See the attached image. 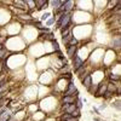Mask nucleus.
I'll list each match as a JSON object with an SVG mask.
<instances>
[{
  "label": "nucleus",
  "mask_w": 121,
  "mask_h": 121,
  "mask_svg": "<svg viewBox=\"0 0 121 121\" xmlns=\"http://www.w3.org/2000/svg\"><path fill=\"white\" fill-rule=\"evenodd\" d=\"M78 50H79V46H69V47H67V55L73 58L76 55Z\"/></svg>",
  "instance_id": "8"
},
{
  "label": "nucleus",
  "mask_w": 121,
  "mask_h": 121,
  "mask_svg": "<svg viewBox=\"0 0 121 121\" xmlns=\"http://www.w3.org/2000/svg\"><path fill=\"white\" fill-rule=\"evenodd\" d=\"M12 119V114L7 112V110H4V112L0 114V121H10Z\"/></svg>",
  "instance_id": "7"
},
{
  "label": "nucleus",
  "mask_w": 121,
  "mask_h": 121,
  "mask_svg": "<svg viewBox=\"0 0 121 121\" xmlns=\"http://www.w3.org/2000/svg\"><path fill=\"white\" fill-rule=\"evenodd\" d=\"M93 112H95V113H97V114H99V110H98L97 108H95V107H93Z\"/></svg>",
  "instance_id": "32"
},
{
  "label": "nucleus",
  "mask_w": 121,
  "mask_h": 121,
  "mask_svg": "<svg viewBox=\"0 0 121 121\" xmlns=\"http://www.w3.org/2000/svg\"><path fill=\"white\" fill-rule=\"evenodd\" d=\"M73 5H74V1H72V0H67V1H64V11L65 12H70L73 10Z\"/></svg>",
  "instance_id": "10"
},
{
  "label": "nucleus",
  "mask_w": 121,
  "mask_h": 121,
  "mask_svg": "<svg viewBox=\"0 0 121 121\" xmlns=\"http://www.w3.org/2000/svg\"><path fill=\"white\" fill-rule=\"evenodd\" d=\"M50 15H51L50 12H46V13H44V15L41 16V21H46V19L50 17Z\"/></svg>",
  "instance_id": "25"
},
{
  "label": "nucleus",
  "mask_w": 121,
  "mask_h": 121,
  "mask_svg": "<svg viewBox=\"0 0 121 121\" xmlns=\"http://www.w3.org/2000/svg\"><path fill=\"white\" fill-rule=\"evenodd\" d=\"M102 97H103V98H105V99H110V98L113 97V95L110 93V92H108V91H105V92H104V95H103Z\"/></svg>",
  "instance_id": "24"
},
{
  "label": "nucleus",
  "mask_w": 121,
  "mask_h": 121,
  "mask_svg": "<svg viewBox=\"0 0 121 121\" xmlns=\"http://www.w3.org/2000/svg\"><path fill=\"white\" fill-rule=\"evenodd\" d=\"M105 91H107V84H99L98 91H97V93L95 95V97H100V96H103Z\"/></svg>",
  "instance_id": "9"
},
{
  "label": "nucleus",
  "mask_w": 121,
  "mask_h": 121,
  "mask_svg": "<svg viewBox=\"0 0 121 121\" xmlns=\"http://www.w3.org/2000/svg\"><path fill=\"white\" fill-rule=\"evenodd\" d=\"M5 97V93H0V99H3Z\"/></svg>",
  "instance_id": "33"
},
{
  "label": "nucleus",
  "mask_w": 121,
  "mask_h": 121,
  "mask_svg": "<svg viewBox=\"0 0 121 121\" xmlns=\"http://www.w3.org/2000/svg\"><path fill=\"white\" fill-rule=\"evenodd\" d=\"M63 96H74V97H79V90L75 87V85H74V82L70 80V81L68 82V85H67V88H65V91H64V95Z\"/></svg>",
  "instance_id": "2"
},
{
  "label": "nucleus",
  "mask_w": 121,
  "mask_h": 121,
  "mask_svg": "<svg viewBox=\"0 0 121 121\" xmlns=\"http://www.w3.org/2000/svg\"><path fill=\"white\" fill-rule=\"evenodd\" d=\"M76 108H78V109H81V108H82V100H81V99H78V102H76Z\"/></svg>",
  "instance_id": "26"
},
{
  "label": "nucleus",
  "mask_w": 121,
  "mask_h": 121,
  "mask_svg": "<svg viewBox=\"0 0 121 121\" xmlns=\"http://www.w3.org/2000/svg\"><path fill=\"white\" fill-rule=\"evenodd\" d=\"M70 115H72L73 117H76V119H79L80 116H81V112H80V109H76L75 112H73V113L70 114Z\"/></svg>",
  "instance_id": "21"
},
{
  "label": "nucleus",
  "mask_w": 121,
  "mask_h": 121,
  "mask_svg": "<svg viewBox=\"0 0 121 121\" xmlns=\"http://www.w3.org/2000/svg\"><path fill=\"white\" fill-rule=\"evenodd\" d=\"M74 35H73V33H69L68 35H65L64 38H62V41H63V44H68L70 40H72V38H73Z\"/></svg>",
  "instance_id": "17"
},
{
  "label": "nucleus",
  "mask_w": 121,
  "mask_h": 121,
  "mask_svg": "<svg viewBox=\"0 0 121 121\" xmlns=\"http://www.w3.org/2000/svg\"><path fill=\"white\" fill-rule=\"evenodd\" d=\"M5 58H7V52H6L5 48H3L1 51H0V60H4Z\"/></svg>",
  "instance_id": "20"
},
{
  "label": "nucleus",
  "mask_w": 121,
  "mask_h": 121,
  "mask_svg": "<svg viewBox=\"0 0 121 121\" xmlns=\"http://www.w3.org/2000/svg\"><path fill=\"white\" fill-rule=\"evenodd\" d=\"M98 87H99V85H93V84H92V85L90 86V88H88L87 91H88L91 95H93V96H95V95L97 93V91H98Z\"/></svg>",
  "instance_id": "12"
},
{
  "label": "nucleus",
  "mask_w": 121,
  "mask_h": 121,
  "mask_svg": "<svg viewBox=\"0 0 121 121\" xmlns=\"http://www.w3.org/2000/svg\"><path fill=\"white\" fill-rule=\"evenodd\" d=\"M56 53H57V57L59 58V59H62L64 56H63V53H62V51H60V50H59V51H56Z\"/></svg>",
  "instance_id": "27"
},
{
  "label": "nucleus",
  "mask_w": 121,
  "mask_h": 121,
  "mask_svg": "<svg viewBox=\"0 0 121 121\" xmlns=\"http://www.w3.org/2000/svg\"><path fill=\"white\" fill-rule=\"evenodd\" d=\"M76 45H78V39H76L75 36H73L72 40L68 43V46H67V47H69V46H76Z\"/></svg>",
  "instance_id": "19"
},
{
  "label": "nucleus",
  "mask_w": 121,
  "mask_h": 121,
  "mask_svg": "<svg viewBox=\"0 0 121 121\" xmlns=\"http://www.w3.org/2000/svg\"><path fill=\"white\" fill-rule=\"evenodd\" d=\"M35 6L38 7V10H43L44 9V6L46 5V4H48L46 0H35Z\"/></svg>",
  "instance_id": "11"
},
{
  "label": "nucleus",
  "mask_w": 121,
  "mask_h": 121,
  "mask_svg": "<svg viewBox=\"0 0 121 121\" xmlns=\"http://www.w3.org/2000/svg\"><path fill=\"white\" fill-rule=\"evenodd\" d=\"M70 116H72L70 114H67V113H65V114H63V115H62V117H60V119H62V121H64V120H67V119H68V117H70Z\"/></svg>",
  "instance_id": "28"
},
{
  "label": "nucleus",
  "mask_w": 121,
  "mask_h": 121,
  "mask_svg": "<svg viewBox=\"0 0 121 121\" xmlns=\"http://www.w3.org/2000/svg\"><path fill=\"white\" fill-rule=\"evenodd\" d=\"M107 91H108V92H110L113 96L116 95V92H117V84H114V82L107 84Z\"/></svg>",
  "instance_id": "6"
},
{
  "label": "nucleus",
  "mask_w": 121,
  "mask_h": 121,
  "mask_svg": "<svg viewBox=\"0 0 121 121\" xmlns=\"http://www.w3.org/2000/svg\"><path fill=\"white\" fill-rule=\"evenodd\" d=\"M95 121H102L100 119H98V117H95Z\"/></svg>",
  "instance_id": "34"
},
{
  "label": "nucleus",
  "mask_w": 121,
  "mask_h": 121,
  "mask_svg": "<svg viewBox=\"0 0 121 121\" xmlns=\"http://www.w3.org/2000/svg\"><path fill=\"white\" fill-rule=\"evenodd\" d=\"M109 79H110V82H119V80H120V75H115V74H110L109 75Z\"/></svg>",
  "instance_id": "15"
},
{
  "label": "nucleus",
  "mask_w": 121,
  "mask_h": 121,
  "mask_svg": "<svg viewBox=\"0 0 121 121\" xmlns=\"http://www.w3.org/2000/svg\"><path fill=\"white\" fill-rule=\"evenodd\" d=\"M105 107H107L105 104H102V105H100V107H99V109H98V110H103V109H104Z\"/></svg>",
  "instance_id": "31"
},
{
  "label": "nucleus",
  "mask_w": 121,
  "mask_h": 121,
  "mask_svg": "<svg viewBox=\"0 0 121 121\" xmlns=\"http://www.w3.org/2000/svg\"><path fill=\"white\" fill-rule=\"evenodd\" d=\"M53 23H56V17H52V18H50V19L46 21V26L47 27H51Z\"/></svg>",
  "instance_id": "22"
},
{
  "label": "nucleus",
  "mask_w": 121,
  "mask_h": 121,
  "mask_svg": "<svg viewBox=\"0 0 121 121\" xmlns=\"http://www.w3.org/2000/svg\"><path fill=\"white\" fill-rule=\"evenodd\" d=\"M70 21H72V13L70 12H64V13H60L57 17V22H56V29H62L65 28L67 26L70 24Z\"/></svg>",
  "instance_id": "1"
},
{
  "label": "nucleus",
  "mask_w": 121,
  "mask_h": 121,
  "mask_svg": "<svg viewBox=\"0 0 121 121\" xmlns=\"http://www.w3.org/2000/svg\"><path fill=\"white\" fill-rule=\"evenodd\" d=\"M72 59H73V67H74L75 70H78L80 67H82V65L85 64V63H84V59L80 57V56H78V55H75Z\"/></svg>",
  "instance_id": "4"
},
{
  "label": "nucleus",
  "mask_w": 121,
  "mask_h": 121,
  "mask_svg": "<svg viewBox=\"0 0 121 121\" xmlns=\"http://www.w3.org/2000/svg\"><path fill=\"white\" fill-rule=\"evenodd\" d=\"M6 40V38L5 36H0V45H3V43Z\"/></svg>",
  "instance_id": "30"
},
{
  "label": "nucleus",
  "mask_w": 121,
  "mask_h": 121,
  "mask_svg": "<svg viewBox=\"0 0 121 121\" xmlns=\"http://www.w3.org/2000/svg\"><path fill=\"white\" fill-rule=\"evenodd\" d=\"M19 18H21V19H24V21H27V22H30V21H32V19H33V17L32 16H30L29 13H22V15H19L18 16Z\"/></svg>",
  "instance_id": "13"
},
{
  "label": "nucleus",
  "mask_w": 121,
  "mask_h": 121,
  "mask_svg": "<svg viewBox=\"0 0 121 121\" xmlns=\"http://www.w3.org/2000/svg\"><path fill=\"white\" fill-rule=\"evenodd\" d=\"M43 36H44V39H46V40H51V41H53V40H55V35H53V33H52V32H50V33H45Z\"/></svg>",
  "instance_id": "16"
},
{
  "label": "nucleus",
  "mask_w": 121,
  "mask_h": 121,
  "mask_svg": "<svg viewBox=\"0 0 121 121\" xmlns=\"http://www.w3.org/2000/svg\"><path fill=\"white\" fill-rule=\"evenodd\" d=\"M80 80H81L82 86H84L86 90H88L90 86L92 85V76H91V74H88V73H86L85 75H82L81 78H80Z\"/></svg>",
  "instance_id": "3"
},
{
  "label": "nucleus",
  "mask_w": 121,
  "mask_h": 121,
  "mask_svg": "<svg viewBox=\"0 0 121 121\" xmlns=\"http://www.w3.org/2000/svg\"><path fill=\"white\" fill-rule=\"evenodd\" d=\"M51 43H52V46H53L55 51H59V45H58V43L56 41V39L53 40V41H51Z\"/></svg>",
  "instance_id": "23"
},
{
  "label": "nucleus",
  "mask_w": 121,
  "mask_h": 121,
  "mask_svg": "<svg viewBox=\"0 0 121 121\" xmlns=\"http://www.w3.org/2000/svg\"><path fill=\"white\" fill-rule=\"evenodd\" d=\"M3 48H4V46H3V45H0V51H1Z\"/></svg>",
  "instance_id": "35"
},
{
  "label": "nucleus",
  "mask_w": 121,
  "mask_h": 121,
  "mask_svg": "<svg viewBox=\"0 0 121 121\" xmlns=\"http://www.w3.org/2000/svg\"><path fill=\"white\" fill-rule=\"evenodd\" d=\"M76 97L74 96H63L62 98V103L63 104H75Z\"/></svg>",
  "instance_id": "5"
},
{
  "label": "nucleus",
  "mask_w": 121,
  "mask_h": 121,
  "mask_svg": "<svg viewBox=\"0 0 121 121\" xmlns=\"http://www.w3.org/2000/svg\"><path fill=\"white\" fill-rule=\"evenodd\" d=\"M113 107H115L117 110H120V100H117V102H115V103H113Z\"/></svg>",
  "instance_id": "29"
},
{
  "label": "nucleus",
  "mask_w": 121,
  "mask_h": 121,
  "mask_svg": "<svg viewBox=\"0 0 121 121\" xmlns=\"http://www.w3.org/2000/svg\"><path fill=\"white\" fill-rule=\"evenodd\" d=\"M85 70H86V65L84 64L82 67H80V68H79L78 70H75V73H76V75H78V76L80 78V76H82V75L85 74Z\"/></svg>",
  "instance_id": "14"
},
{
  "label": "nucleus",
  "mask_w": 121,
  "mask_h": 121,
  "mask_svg": "<svg viewBox=\"0 0 121 121\" xmlns=\"http://www.w3.org/2000/svg\"><path fill=\"white\" fill-rule=\"evenodd\" d=\"M10 121H13V117H12V119H11V120H10Z\"/></svg>",
  "instance_id": "36"
},
{
  "label": "nucleus",
  "mask_w": 121,
  "mask_h": 121,
  "mask_svg": "<svg viewBox=\"0 0 121 121\" xmlns=\"http://www.w3.org/2000/svg\"><path fill=\"white\" fill-rule=\"evenodd\" d=\"M26 5H27V9H28V10H33V9L35 7V3L33 1V0H27Z\"/></svg>",
  "instance_id": "18"
}]
</instances>
